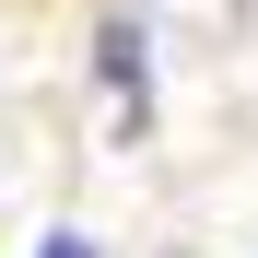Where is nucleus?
<instances>
[{
	"mask_svg": "<svg viewBox=\"0 0 258 258\" xmlns=\"http://www.w3.org/2000/svg\"><path fill=\"white\" fill-rule=\"evenodd\" d=\"M106 82H117V94L141 82V12H106Z\"/></svg>",
	"mask_w": 258,
	"mask_h": 258,
	"instance_id": "f257e3e1",
	"label": "nucleus"
},
{
	"mask_svg": "<svg viewBox=\"0 0 258 258\" xmlns=\"http://www.w3.org/2000/svg\"><path fill=\"white\" fill-rule=\"evenodd\" d=\"M35 258H94V246H82V235H71V223H59V235H47V246H35Z\"/></svg>",
	"mask_w": 258,
	"mask_h": 258,
	"instance_id": "f03ea898",
	"label": "nucleus"
}]
</instances>
